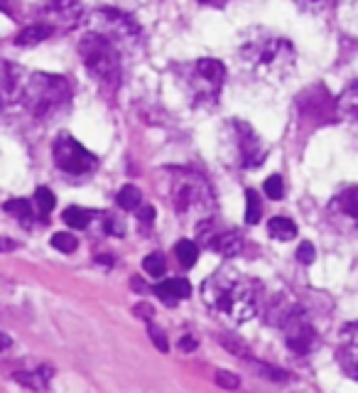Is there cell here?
<instances>
[{
  "label": "cell",
  "instance_id": "28",
  "mask_svg": "<svg viewBox=\"0 0 358 393\" xmlns=\"http://www.w3.org/2000/svg\"><path fill=\"white\" fill-rule=\"evenodd\" d=\"M34 204H37L39 214H49L54 209V204H57V199H54L52 190H47V187H37V192H34Z\"/></svg>",
  "mask_w": 358,
  "mask_h": 393
},
{
  "label": "cell",
  "instance_id": "30",
  "mask_svg": "<svg viewBox=\"0 0 358 393\" xmlns=\"http://www.w3.org/2000/svg\"><path fill=\"white\" fill-rule=\"evenodd\" d=\"M15 86V79H13V67L5 62H0V96L10 94Z\"/></svg>",
  "mask_w": 358,
  "mask_h": 393
},
{
  "label": "cell",
  "instance_id": "32",
  "mask_svg": "<svg viewBox=\"0 0 358 393\" xmlns=\"http://www.w3.org/2000/svg\"><path fill=\"white\" fill-rule=\"evenodd\" d=\"M317 258V248L312 241H302L300 246H297V261L305 263V266H310L312 261Z\"/></svg>",
  "mask_w": 358,
  "mask_h": 393
},
{
  "label": "cell",
  "instance_id": "6",
  "mask_svg": "<svg viewBox=\"0 0 358 393\" xmlns=\"http://www.w3.org/2000/svg\"><path fill=\"white\" fill-rule=\"evenodd\" d=\"M72 89L64 77H54V74H34L25 86V103L37 118H47L52 113L62 111L69 103Z\"/></svg>",
  "mask_w": 358,
  "mask_h": 393
},
{
  "label": "cell",
  "instance_id": "17",
  "mask_svg": "<svg viewBox=\"0 0 358 393\" xmlns=\"http://www.w3.org/2000/svg\"><path fill=\"white\" fill-rule=\"evenodd\" d=\"M194 69H197L199 77H204L208 84H213V86H218V89L223 86V79H226V67H223L218 59L204 57V59H199V62L194 64Z\"/></svg>",
  "mask_w": 358,
  "mask_h": 393
},
{
  "label": "cell",
  "instance_id": "35",
  "mask_svg": "<svg viewBox=\"0 0 358 393\" xmlns=\"http://www.w3.org/2000/svg\"><path fill=\"white\" fill-rule=\"evenodd\" d=\"M216 384L221 386V389H238L241 386V381H238V376L233 374V371H216Z\"/></svg>",
  "mask_w": 358,
  "mask_h": 393
},
{
  "label": "cell",
  "instance_id": "14",
  "mask_svg": "<svg viewBox=\"0 0 358 393\" xmlns=\"http://www.w3.org/2000/svg\"><path fill=\"white\" fill-rule=\"evenodd\" d=\"M336 116L358 133V84H351L336 98Z\"/></svg>",
  "mask_w": 358,
  "mask_h": 393
},
{
  "label": "cell",
  "instance_id": "10",
  "mask_svg": "<svg viewBox=\"0 0 358 393\" xmlns=\"http://www.w3.org/2000/svg\"><path fill=\"white\" fill-rule=\"evenodd\" d=\"M42 18L52 30H74L84 20V5L79 0H47Z\"/></svg>",
  "mask_w": 358,
  "mask_h": 393
},
{
  "label": "cell",
  "instance_id": "1",
  "mask_svg": "<svg viewBox=\"0 0 358 393\" xmlns=\"http://www.w3.org/2000/svg\"><path fill=\"white\" fill-rule=\"evenodd\" d=\"M201 297L211 310L231 322H248L258 310L256 288L236 268H218L201 283Z\"/></svg>",
  "mask_w": 358,
  "mask_h": 393
},
{
  "label": "cell",
  "instance_id": "5",
  "mask_svg": "<svg viewBox=\"0 0 358 393\" xmlns=\"http://www.w3.org/2000/svg\"><path fill=\"white\" fill-rule=\"evenodd\" d=\"M172 204L177 214L194 217L197 221L208 219L213 212V192L208 182L197 172H179L172 180Z\"/></svg>",
  "mask_w": 358,
  "mask_h": 393
},
{
  "label": "cell",
  "instance_id": "31",
  "mask_svg": "<svg viewBox=\"0 0 358 393\" xmlns=\"http://www.w3.org/2000/svg\"><path fill=\"white\" fill-rule=\"evenodd\" d=\"M103 228H106V233H111V236H123V233H126V224H123L116 214H106Z\"/></svg>",
  "mask_w": 358,
  "mask_h": 393
},
{
  "label": "cell",
  "instance_id": "27",
  "mask_svg": "<svg viewBox=\"0 0 358 393\" xmlns=\"http://www.w3.org/2000/svg\"><path fill=\"white\" fill-rule=\"evenodd\" d=\"M52 246L57 248V251H62V253H74V251H77V246H79V241H77V236H74V233L59 231V233H54V236H52Z\"/></svg>",
  "mask_w": 358,
  "mask_h": 393
},
{
  "label": "cell",
  "instance_id": "8",
  "mask_svg": "<svg viewBox=\"0 0 358 393\" xmlns=\"http://www.w3.org/2000/svg\"><path fill=\"white\" fill-rule=\"evenodd\" d=\"M52 155H54V165L62 172H69V175H88L96 167V157L81 143L74 141L69 133H62L54 141Z\"/></svg>",
  "mask_w": 358,
  "mask_h": 393
},
{
  "label": "cell",
  "instance_id": "24",
  "mask_svg": "<svg viewBox=\"0 0 358 393\" xmlns=\"http://www.w3.org/2000/svg\"><path fill=\"white\" fill-rule=\"evenodd\" d=\"M3 209H5V214L20 219V221H29V219H32V204H29L27 199H10V202L3 204Z\"/></svg>",
  "mask_w": 358,
  "mask_h": 393
},
{
  "label": "cell",
  "instance_id": "11",
  "mask_svg": "<svg viewBox=\"0 0 358 393\" xmlns=\"http://www.w3.org/2000/svg\"><path fill=\"white\" fill-rule=\"evenodd\" d=\"M336 361L349 379L358 381V322H349L339 332L336 342Z\"/></svg>",
  "mask_w": 358,
  "mask_h": 393
},
{
  "label": "cell",
  "instance_id": "40",
  "mask_svg": "<svg viewBox=\"0 0 358 393\" xmlns=\"http://www.w3.org/2000/svg\"><path fill=\"white\" fill-rule=\"evenodd\" d=\"M10 347H13V340H10V335L0 332V354H3V352H8Z\"/></svg>",
  "mask_w": 358,
  "mask_h": 393
},
{
  "label": "cell",
  "instance_id": "7",
  "mask_svg": "<svg viewBox=\"0 0 358 393\" xmlns=\"http://www.w3.org/2000/svg\"><path fill=\"white\" fill-rule=\"evenodd\" d=\"M93 32H101L116 47H138L142 39V30L128 13L118 8H98L91 15Z\"/></svg>",
  "mask_w": 358,
  "mask_h": 393
},
{
  "label": "cell",
  "instance_id": "22",
  "mask_svg": "<svg viewBox=\"0 0 358 393\" xmlns=\"http://www.w3.org/2000/svg\"><path fill=\"white\" fill-rule=\"evenodd\" d=\"M62 217L72 228H86L88 224H91V212L84 207H67Z\"/></svg>",
  "mask_w": 358,
  "mask_h": 393
},
{
  "label": "cell",
  "instance_id": "4",
  "mask_svg": "<svg viewBox=\"0 0 358 393\" xmlns=\"http://www.w3.org/2000/svg\"><path fill=\"white\" fill-rule=\"evenodd\" d=\"M223 150L226 160L241 170H256L265 162L267 148L263 138L243 121H228L223 128Z\"/></svg>",
  "mask_w": 358,
  "mask_h": 393
},
{
  "label": "cell",
  "instance_id": "25",
  "mask_svg": "<svg viewBox=\"0 0 358 393\" xmlns=\"http://www.w3.org/2000/svg\"><path fill=\"white\" fill-rule=\"evenodd\" d=\"M263 217V207H260V197H258L256 190L246 192V221L248 224H258Z\"/></svg>",
  "mask_w": 358,
  "mask_h": 393
},
{
  "label": "cell",
  "instance_id": "23",
  "mask_svg": "<svg viewBox=\"0 0 358 393\" xmlns=\"http://www.w3.org/2000/svg\"><path fill=\"white\" fill-rule=\"evenodd\" d=\"M175 253H177V261L184 268H192L199 258V246L194 241H189V238H184V241H179L175 246Z\"/></svg>",
  "mask_w": 358,
  "mask_h": 393
},
{
  "label": "cell",
  "instance_id": "3",
  "mask_svg": "<svg viewBox=\"0 0 358 393\" xmlns=\"http://www.w3.org/2000/svg\"><path fill=\"white\" fill-rule=\"evenodd\" d=\"M79 54L84 59V67L88 69L96 82L106 84V86H118L123 77V62L121 49L103 37L101 32H86L79 42Z\"/></svg>",
  "mask_w": 358,
  "mask_h": 393
},
{
  "label": "cell",
  "instance_id": "39",
  "mask_svg": "<svg viewBox=\"0 0 358 393\" xmlns=\"http://www.w3.org/2000/svg\"><path fill=\"white\" fill-rule=\"evenodd\" d=\"M179 349H182V352H192V349H197V337L189 335V332H187V335H184L182 340H179Z\"/></svg>",
  "mask_w": 358,
  "mask_h": 393
},
{
  "label": "cell",
  "instance_id": "19",
  "mask_svg": "<svg viewBox=\"0 0 358 393\" xmlns=\"http://www.w3.org/2000/svg\"><path fill=\"white\" fill-rule=\"evenodd\" d=\"M49 379H52V369H49V366H42V369H37V371H18V374H15V381H18V384L27 386V389H34V391L47 389Z\"/></svg>",
  "mask_w": 358,
  "mask_h": 393
},
{
  "label": "cell",
  "instance_id": "33",
  "mask_svg": "<svg viewBox=\"0 0 358 393\" xmlns=\"http://www.w3.org/2000/svg\"><path fill=\"white\" fill-rule=\"evenodd\" d=\"M218 342H221L223 347H226L228 352H231L233 356H248V347L246 344H241L238 340H233V337H218Z\"/></svg>",
  "mask_w": 358,
  "mask_h": 393
},
{
  "label": "cell",
  "instance_id": "20",
  "mask_svg": "<svg viewBox=\"0 0 358 393\" xmlns=\"http://www.w3.org/2000/svg\"><path fill=\"white\" fill-rule=\"evenodd\" d=\"M267 233H270L275 241H292L297 236V226L292 219L287 217H272L267 221Z\"/></svg>",
  "mask_w": 358,
  "mask_h": 393
},
{
  "label": "cell",
  "instance_id": "2",
  "mask_svg": "<svg viewBox=\"0 0 358 393\" xmlns=\"http://www.w3.org/2000/svg\"><path fill=\"white\" fill-rule=\"evenodd\" d=\"M238 62L243 69H248L253 77L263 79V82L282 84L295 72V47L285 37L256 32L248 34L241 42Z\"/></svg>",
  "mask_w": 358,
  "mask_h": 393
},
{
  "label": "cell",
  "instance_id": "26",
  "mask_svg": "<svg viewBox=\"0 0 358 393\" xmlns=\"http://www.w3.org/2000/svg\"><path fill=\"white\" fill-rule=\"evenodd\" d=\"M142 268H145L147 276L152 278H162L167 271V261L162 253H150V256H145V261H142Z\"/></svg>",
  "mask_w": 358,
  "mask_h": 393
},
{
  "label": "cell",
  "instance_id": "21",
  "mask_svg": "<svg viewBox=\"0 0 358 393\" xmlns=\"http://www.w3.org/2000/svg\"><path fill=\"white\" fill-rule=\"evenodd\" d=\"M116 202H118V207H121V209L133 212V209H138L142 204V192L138 190V187H133V185H126V187H121Z\"/></svg>",
  "mask_w": 358,
  "mask_h": 393
},
{
  "label": "cell",
  "instance_id": "13",
  "mask_svg": "<svg viewBox=\"0 0 358 393\" xmlns=\"http://www.w3.org/2000/svg\"><path fill=\"white\" fill-rule=\"evenodd\" d=\"M300 108L302 116H312V118H331V103H329V94H326L324 86H312L307 89L305 94H300Z\"/></svg>",
  "mask_w": 358,
  "mask_h": 393
},
{
  "label": "cell",
  "instance_id": "12",
  "mask_svg": "<svg viewBox=\"0 0 358 393\" xmlns=\"http://www.w3.org/2000/svg\"><path fill=\"white\" fill-rule=\"evenodd\" d=\"M329 217L334 219L339 226H349L358 231V185L339 192V195L331 199Z\"/></svg>",
  "mask_w": 358,
  "mask_h": 393
},
{
  "label": "cell",
  "instance_id": "34",
  "mask_svg": "<svg viewBox=\"0 0 358 393\" xmlns=\"http://www.w3.org/2000/svg\"><path fill=\"white\" fill-rule=\"evenodd\" d=\"M300 8L312 10V13H321V10H329L331 5H336V0H295Z\"/></svg>",
  "mask_w": 358,
  "mask_h": 393
},
{
  "label": "cell",
  "instance_id": "36",
  "mask_svg": "<svg viewBox=\"0 0 358 393\" xmlns=\"http://www.w3.org/2000/svg\"><path fill=\"white\" fill-rule=\"evenodd\" d=\"M150 340H152V344H155L160 352H167V349H170V344H167V337H165V332H162L160 327L150 325Z\"/></svg>",
  "mask_w": 358,
  "mask_h": 393
},
{
  "label": "cell",
  "instance_id": "15",
  "mask_svg": "<svg viewBox=\"0 0 358 393\" xmlns=\"http://www.w3.org/2000/svg\"><path fill=\"white\" fill-rule=\"evenodd\" d=\"M155 292L162 302L177 305V302L187 300V297L192 295V285H189V281H184V278H167L165 283H157Z\"/></svg>",
  "mask_w": 358,
  "mask_h": 393
},
{
  "label": "cell",
  "instance_id": "9",
  "mask_svg": "<svg viewBox=\"0 0 358 393\" xmlns=\"http://www.w3.org/2000/svg\"><path fill=\"white\" fill-rule=\"evenodd\" d=\"M280 330L285 335V344L290 347L295 354H307L312 352V347L317 344V330L310 322L305 310H300L297 305H292V310L285 315V320L280 322Z\"/></svg>",
  "mask_w": 358,
  "mask_h": 393
},
{
  "label": "cell",
  "instance_id": "37",
  "mask_svg": "<svg viewBox=\"0 0 358 393\" xmlns=\"http://www.w3.org/2000/svg\"><path fill=\"white\" fill-rule=\"evenodd\" d=\"M133 312H135V317H140V320H152V315H155V310H152L150 302H138L135 307H133Z\"/></svg>",
  "mask_w": 358,
  "mask_h": 393
},
{
  "label": "cell",
  "instance_id": "38",
  "mask_svg": "<svg viewBox=\"0 0 358 393\" xmlns=\"http://www.w3.org/2000/svg\"><path fill=\"white\" fill-rule=\"evenodd\" d=\"M138 219H140V224H152L155 221V209L152 207H138Z\"/></svg>",
  "mask_w": 358,
  "mask_h": 393
},
{
  "label": "cell",
  "instance_id": "42",
  "mask_svg": "<svg viewBox=\"0 0 358 393\" xmlns=\"http://www.w3.org/2000/svg\"><path fill=\"white\" fill-rule=\"evenodd\" d=\"M201 3H218V0H201Z\"/></svg>",
  "mask_w": 358,
  "mask_h": 393
},
{
  "label": "cell",
  "instance_id": "18",
  "mask_svg": "<svg viewBox=\"0 0 358 393\" xmlns=\"http://www.w3.org/2000/svg\"><path fill=\"white\" fill-rule=\"evenodd\" d=\"M54 30L49 27L47 22H37V25H27V27L22 30V32L15 37V44H20V47H32V44H39L44 42V39L52 34Z\"/></svg>",
  "mask_w": 358,
  "mask_h": 393
},
{
  "label": "cell",
  "instance_id": "16",
  "mask_svg": "<svg viewBox=\"0 0 358 393\" xmlns=\"http://www.w3.org/2000/svg\"><path fill=\"white\" fill-rule=\"evenodd\" d=\"M211 248L226 258H233L243 251V236L238 231H218L211 241Z\"/></svg>",
  "mask_w": 358,
  "mask_h": 393
},
{
  "label": "cell",
  "instance_id": "41",
  "mask_svg": "<svg viewBox=\"0 0 358 393\" xmlns=\"http://www.w3.org/2000/svg\"><path fill=\"white\" fill-rule=\"evenodd\" d=\"M15 246H18V243H15V241H10V238L0 236V251H13Z\"/></svg>",
  "mask_w": 358,
  "mask_h": 393
},
{
  "label": "cell",
  "instance_id": "29",
  "mask_svg": "<svg viewBox=\"0 0 358 393\" xmlns=\"http://www.w3.org/2000/svg\"><path fill=\"white\" fill-rule=\"evenodd\" d=\"M265 195L270 199H282L285 197V185H282L280 175H270L265 180Z\"/></svg>",
  "mask_w": 358,
  "mask_h": 393
}]
</instances>
